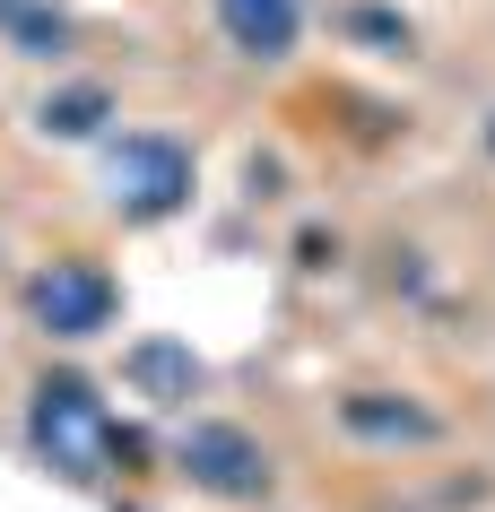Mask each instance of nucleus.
<instances>
[{"instance_id": "nucleus-1", "label": "nucleus", "mask_w": 495, "mask_h": 512, "mask_svg": "<svg viewBox=\"0 0 495 512\" xmlns=\"http://www.w3.org/2000/svg\"><path fill=\"white\" fill-rule=\"evenodd\" d=\"M27 452L44 460L61 486L96 495L122 460H139V443L122 434V417L105 408V391H96L79 365H44V374L27 382Z\"/></svg>"}, {"instance_id": "nucleus-2", "label": "nucleus", "mask_w": 495, "mask_h": 512, "mask_svg": "<svg viewBox=\"0 0 495 512\" xmlns=\"http://www.w3.org/2000/svg\"><path fill=\"white\" fill-rule=\"evenodd\" d=\"M96 183H105V209L122 226H174L200 191V148L183 131H157V122L105 131L96 139Z\"/></svg>"}, {"instance_id": "nucleus-3", "label": "nucleus", "mask_w": 495, "mask_h": 512, "mask_svg": "<svg viewBox=\"0 0 495 512\" xmlns=\"http://www.w3.org/2000/svg\"><path fill=\"white\" fill-rule=\"evenodd\" d=\"M18 313H27V330L53 339V348H96V339L122 322V278H113L105 252H44V261L18 278Z\"/></svg>"}, {"instance_id": "nucleus-4", "label": "nucleus", "mask_w": 495, "mask_h": 512, "mask_svg": "<svg viewBox=\"0 0 495 512\" xmlns=\"http://www.w3.org/2000/svg\"><path fill=\"white\" fill-rule=\"evenodd\" d=\"M174 478L192 486V495H209V504H226V512H252V504L278 495V452L244 417H183V434H174Z\"/></svg>"}, {"instance_id": "nucleus-5", "label": "nucleus", "mask_w": 495, "mask_h": 512, "mask_svg": "<svg viewBox=\"0 0 495 512\" xmlns=\"http://www.w3.org/2000/svg\"><path fill=\"white\" fill-rule=\"evenodd\" d=\"M339 434L365 443V452H435L443 443V408H426L417 391L357 382V391H339Z\"/></svg>"}, {"instance_id": "nucleus-6", "label": "nucleus", "mask_w": 495, "mask_h": 512, "mask_svg": "<svg viewBox=\"0 0 495 512\" xmlns=\"http://www.w3.org/2000/svg\"><path fill=\"white\" fill-rule=\"evenodd\" d=\"M122 382H131V400H148L157 417H192V400L209 391V365H200L192 339H174V330H148L122 348Z\"/></svg>"}, {"instance_id": "nucleus-7", "label": "nucleus", "mask_w": 495, "mask_h": 512, "mask_svg": "<svg viewBox=\"0 0 495 512\" xmlns=\"http://www.w3.org/2000/svg\"><path fill=\"white\" fill-rule=\"evenodd\" d=\"M218 18V44L252 70H287L304 44V0H209Z\"/></svg>"}, {"instance_id": "nucleus-8", "label": "nucleus", "mask_w": 495, "mask_h": 512, "mask_svg": "<svg viewBox=\"0 0 495 512\" xmlns=\"http://www.w3.org/2000/svg\"><path fill=\"white\" fill-rule=\"evenodd\" d=\"M105 122H113V87H105V79H61V87H44V96H35V131L61 139V148L105 139Z\"/></svg>"}, {"instance_id": "nucleus-9", "label": "nucleus", "mask_w": 495, "mask_h": 512, "mask_svg": "<svg viewBox=\"0 0 495 512\" xmlns=\"http://www.w3.org/2000/svg\"><path fill=\"white\" fill-rule=\"evenodd\" d=\"M0 44L18 61H44V70H61L70 61V44H79V27L61 18L53 0H0Z\"/></svg>"}, {"instance_id": "nucleus-10", "label": "nucleus", "mask_w": 495, "mask_h": 512, "mask_svg": "<svg viewBox=\"0 0 495 512\" xmlns=\"http://www.w3.org/2000/svg\"><path fill=\"white\" fill-rule=\"evenodd\" d=\"M339 35H348L357 53H383V61L417 53V27L400 18V9H383V0H348V9H339Z\"/></svg>"}, {"instance_id": "nucleus-11", "label": "nucleus", "mask_w": 495, "mask_h": 512, "mask_svg": "<svg viewBox=\"0 0 495 512\" xmlns=\"http://www.w3.org/2000/svg\"><path fill=\"white\" fill-rule=\"evenodd\" d=\"M330 261H339V235H322V226H313V235L296 243V270H304V278H322Z\"/></svg>"}, {"instance_id": "nucleus-12", "label": "nucleus", "mask_w": 495, "mask_h": 512, "mask_svg": "<svg viewBox=\"0 0 495 512\" xmlns=\"http://www.w3.org/2000/svg\"><path fill=\"white\" fill-rule=\"evenodd\" d=\"M278 183H287L278 157H252V165H244V200H278Z\"/></svg>"}, {"instance_id": "nucleus-13", "label": "nucleus", "mask_w": 495, "mask_h": 512, "mask_svg": "<svg viewBox=\"0 0 495 512\" xmlns=\"http://www.w3.org/2000/svg\"><path fill=\"white\" fill-rule=\"evenodd\" d=\"M478 148H487V165H495V113H487V122H478Z\"/></svg>"}, {"instance_id": "nucleus-14", "label": "nucleus", "mask_w": 495, "mask_h": 512, "mask_svg": "<svg viewBox=\"0 0 495 512\" xmlns=\"http://www.w3.org/2000/svg\"><path fill=\"white\" fill-rule=\"evenodd\" d=\"M113 512H139V504H113Z\"/></svg>"}]
</instances>
